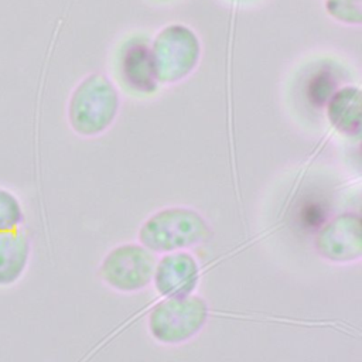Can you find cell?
I'll return each mask as SVG.
<instances>
[{
	"instance_id": "obj_1",
	"label": "cell",
	"mask_w": 362,
	"mask_h": 362,
	"mask_svg": "<svg viewBox=\"0 0 362 362\" xmlns=\"http://www.w3.org/2000/svg\"><path fill=\"white\" fill-rule=\"evenodd\" d=\"M205 216L189 206H165L153 212L140 225L139 243L154 255L191 250L212 238Z\"/></svg>"
},
{
	"instance_id": "obj_2",
	"label": "cell",
	"mask_w": 362,
	"mask_h": 362,
	"mask_svg": "<svg viewBox=\"0 0 362 362\" xmlns=\"http://www.w3.org/2000/svg\"><path fill=\"white\" fill-rule=\"evenodd\" d=\"M119 102L117 90L107 76L88 75L72 89L68 99L69 127L81 137H96L112 126Z\"/></svg>"
},
{
	"instance_id": "obj_3",
	"label": "cell",
	"mask_w": 362,
	"mask_h": 362,
	"mask_svg": "<svg viewBox=\"0 0 362 362\" xmlns=\"http://www.w3.org/2000/svg\"><path fill=\"white\" fill-rule=\"evenodd\" d=\"M209 315L208 301L195 293L167 297L148 311L147 331L157 344L177 346L197 338L206 327Z\"/></svg>"
},
{
	"instance_id": "obj_4",
	"label": "cell",
	"mask_w": 362,
	"mask_h": 362,
	"mask_svg": "<svg viewBox=\"0 0 362 362\" xmlns=\"http://www.w3.org/2000/svg\"><path fill=\"white\" fill-rule=\"evenodd\" d=\"M157 257L139 242L113 246L100 260L98 276L110 290L136 294L151 286Z\"/></svg>"
},
{
	"instance_id": "obj_5",
	"label": "cell",
	"mask_w": 362,
	"mask_h": 362,
	"mask_svg": "<svg viewBox=\"0 0 362 362\" xmlns=\"http://www.w3.org/2000/svg\"><path fill=\"white\" fill-rule=\"evenodd\" d=\"M314 249L332 264L358 263L362 257L361 216L345 212L324 222L315 235Z\"/></svg>"
},
{
	"instance_id": "obj_6",
	"label": "cell",
	"mask_w": 362,
	"mask_h": 362,
	"mask_svg": "<svg viewBox=\"0 0 362 362\" xmlns=\"http://www.w3.org/2000/svg\"><path fill=\"white\" fill-rule=\"evenodd\" d=\"M199 283L201 263L191 250L164 253L157 259L151 284L163 298L194 294Z\"/></svg>"
},
{
	"instance_id": "obj_7",
	"label": "cell",
	"mask_w": 362,
	"mask_h": 362,
	"mask_svg": "<svg viewBox=\"0 0 362 362\" xmlns=\"http://www.w3.org/2000/svg\"><path fill=\"white\" fill-rule=\"evenodd\" d=\"M31 252V238L23 226L0 233V288L11 287L23 279Z\"/></svg>"
},
{
	"instance_id": "obj_8",
	"label": "cell",
	"mask_w": 362,
	"mask_h": 362,
	"mask_svg": "<svg viewBox=\"0 0 362 362\" xmlns=\"http://www.w3.org/2000/svg\"><path fill=\"white\" fill-rule=\"evenodd\" d=\"M123 81L137 92H154L158 83L151 48L143 41H134L124 48L120 62Z\"/></svg>"
},
{
	"instance_id": "obj_9",
	"label": "cell",
	"mask_w": 362,
	"mask_h": 362,
	"mask_svg": "<svg viewBox=\"0 0 362 362\" xmlns=\"http://www.w3.org/2000/svg\"><path fill=\"white\" fill-rule=\"evenodd\" d=\"M331 123L345 134H355L359 130V89L342 88L327 103Z\"/></svg>"
},
{
	"instance_id": "obj_10",
	"label": "cell",
	"mask_w": 362,
	"mask_h": 362,
	"mask_svg": "<svg viewBox=\"0 0 362 362\" xmlns=\"http://www.w3.org/2000/svg\"><path fill=\"white\" fill-rule=\"evenodd\" d=\"M338 82L337 76L329 68H321L310 76L307 83V99L315 107L327 106L329 99L335 95Z\"/></svg>"
},
{
	"instance_id": "obj_11",
	"label": "cell",
	"mask_w": 362,
	"mask_h": 362,
	"mask_svg": "<svg viewBox=\"0 0 362 362\" xmlns=\"http://www.w3.org/2000/svg\"><path fill=\"white\" fill-rule=\"evenodd\" d=\"M25 221L20 198L8 188L0 187V233L21 228Z\"/></svg>"
},
{
	"instance_id": "obj_12",
	"label": "cell",
	"mask_w": 362,
	"mask_h": 362,
	"mask_svg": "<svg viewBox=\"0 0 362 362\" xmlns=\"http://www.w3.org/2000/svg\"><path fill=\"white\" fill-rule=\"evenodd\" d=\"M327 13L345 24H361V0H325Z\"/></svg>"
}]
</instances>
